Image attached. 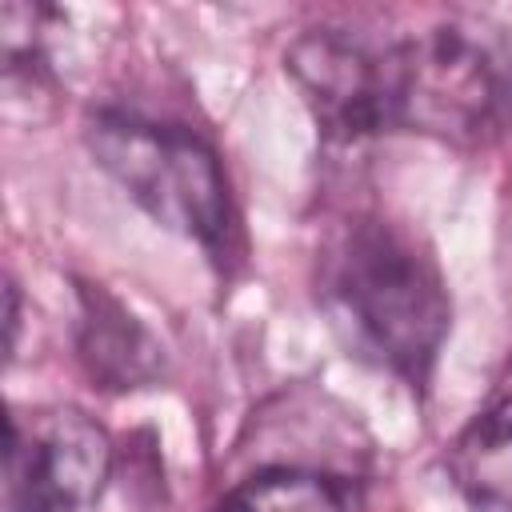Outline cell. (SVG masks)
Here are the masks:
<instances>
[{
	"label": "cell",
	"mask_w": 512,
	"mask_h": 512,
	"mask_svg": "<svg viewBox=\"0 0 512 512\" xmlns=\"http://www.w3.org/2000/svg\"><path fill=\"white\" fill-rule=\"evenodd\" d=\"M216 512H356L340 480L308 468H268L236 484Z\"/></svg>",
	"instance_id": "8"
},
{
	"label": "cell",
	"mask_w": 512,
	"mask_h": 512,
	"mask_svg": "<svg viewBox=\"0 0 512 512\" xmlns=\"http://www.w3.org/2000/svg\"><path fill=\"white\" fill-rule=\"evenodd\" d=\"M80 348H84V360L92 364V372L112 380L116 388H132V384L148 380L156 368L152 340L140 332V324H132V316H124L120 304H112L100 292H84Z\"/></svg>",
	"instance_id": "7"
},
{
	"label": "cell",
	"mask_w": 512,
	"mask_h": 512,
	"mask_svg": "<svg viewBox=\"0 0 512 512\" xmlns=\"http://www.w3.org/2000/svg\"><path fill=\"white\" fill-rule=\"evenodd\" d=\"M88 148L156 224L212 256L228 252L232 204L224 172L200 136L128 112H96L88 120Z\"/></svg>",
	"instance_id": "2"
},
{
	"label": "cell",
	"mask_w": 512,
	"mask_h": 512,
	"mask_svg": "<svg viewBox=\"0 0 512 512\" xmlns=\"http://www.w3.org/2000/svg\"><path fill=\"white\" fill-rule=\"evenodd\" d=\"M452 480L476 512H512V364L448 452Z\"/></svg>",
	"instance_id": "6"
},
{
	"label": "cell",
	"mask_w": 512,
	"mask_h": 512,
	"mask_svg": "<svg viewBox=\"0 0 512 512\" xmlns=\"http://www.w3.org/2000/svg\"><path fill=\"white\" fill-rule=\"evenodd\" d=\"M500 100L504 76L472 28L436 24L392 44V128L476 140Z\"/></svg>",
	"instance_id": "3"
},
{
	"label": "cell",
	"mask_w": 512,
	"mask_h": 512,
	"mask_svg": "<svg viewBox=\"0 0 512 512\" xmlns=\"http://www.w3.org/2000/svg\"><path fill=\"white\" fill-rule=\"evenodd\" d=\"M16 324H20V312H16V284H8V344H16Z\"/></svg>",
	"instance_id": "9"
},
{
	"label": "cell",
	"mask_w": 512,
	"mask_h": 512,
	"mask_svg": "<svg viewBox=\"0 0 512 512\" xmlns=\"http://www.w3.org/2000/svg\"><path fill=\"white\" fill-rule=\"evenodd\" d=\"M112 472L108 432L80 408L8 416L4 512H96Z\"/></svg>",
	"instance_id": "4"
},
{
	"label": "cell",
	"mask_w": 512,
	"mask_h": 512,
	"mask_svg": "<svg viewBox=\"0 0 512 512\" xmlns=\"http://www.w3.org/2000/svg\"><path fill=\"white\" fill-rule=\"evenodd\" d=\"M288 72L332 140L392 128V44L372 48L352 32L312 28L288 48Z\"/></svg>",
	"instance_id": "5"
},
{
	"label": "cell",
	"mask_w": 512,
	"mask_h": 512,
	"mask_svg": "<svg viewBox=\"0 0 512 512\" xmlns=\"http://www.w3.org/2000/svg\"><path fill=\"white\" fill-rule=\"evenodd\" d=\"M320 296L360 356L424 384L448 332V292L408 232L384 220L348 224L324 256Z\"/></svg>",
	"instance_id": "1"
}]
</instances>
